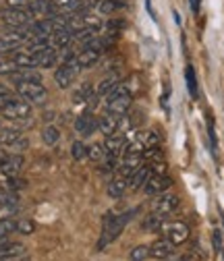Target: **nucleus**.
<instances>
[{
    "instance_id": "obj_1",
    "label": "nucleus",
    "mask_w": 224,
    "mask_h": 261,
    "mask_svg": "<svg viewBox=\"0 0 224 261\" xmlns=\"http://www.w3.org/2000/svg\"><path fill=\"white\" fill-rule=\"evenodd\" d=\"M131 220V214H104L102 218V234H100V241H98V251H104L106 247H110L118 237L120 232L125 230L127 222Z\"/></svg>"
},
{
    "instance_id": "obj_2",
    "label": "nucleus",
    "mask_w": 224,
    "mask_h": 261,
    "mask_svg": "<svg viewBox=\"0 0 224 261\" xmlns=\"http://www.w3.org/2000/svg\"><path fill=\"white\" fill-rule=\"evenodd\" d=\"M131 102H133V93L120 83L116 89H112L104 97V108H106V112H112V114L122 116L125 112H129Z\"/></svg>"
},
{
    "instance_id": "obj_3",
    "label": "nucleus",
    "mask_w": 224,
    "mask_h": 261,
    "mask_svg": "<svg viewBox=\"0 0 224 261\" xmlns=\"http://www.w3.org/2000/svg\"><path fill=\"white\" fill-rule=\"evenodd\" d=\"M15 93L19 97H23L25 102L42 106L48 100V89L42 83H17L15 85Z\"/></svg>"
},
{
    "instance_id": "obj_4",
    "label": "nucleus",
    "mask_w": 224,
    "mask_h": 261,
    "mask_svg": "<svg viewBox=\"0 0 224 261\" xmlns=\"http://www.w3.org/2000/svg\"><path fill=\"white\" fill-rule=\"evenodd\" d=\"M0 145L11 153H23L29 147V139L17 128H0Z\"/></svg>"
},
{
    "instance_id": "obj_5",
    "label": "nucleus",
    "mask_w": 224,
    "mask_h": 261,
    "mask_svg": "<svg viewBox=\"0 0 224 261\" xmlns=\"http://www.w3.org/2000/svg\"><path fill=\"white\" fill-rule=\"evenodd\" d=\"M79 71H81V67L77 64V60L60 62L58 67H56V71H54V81H56V85H58L60 89H69V87L75 83Z\"/></svg>"
},
{
    "instance_id": "obj_6",
    "label": "nucleus",
    "mask_w": 224,
    "mask_h": 261,
    "mask_svg": "<svg viewBox=\"0 0 224 261\" xmlns=\"http://www.w3.org/2000/svg\"><path fill=\"white\" fill-rule=\"evenodd\" d=\"M160 232L164 234V239H168L175 247H179V245H183L187 239H189V234H191V230H189V226L185 224V222H181V220H166L164 224H162V228H160Z\"/></svg>"
},
{
    "instance_id": "obj_7",
    "label": "nucleus",
    "mask_w": 224,
    "mask_h": 261,
    "mask_svg": "<svg viewBox=\"0 0 224 261\" xmlns=\"http://www.w3.org/2000/svg\"><path fill=\"white\" fill-rule=\"evenodd\" d=\"M27 40H29L27 31H21V29L0 31V54H11V52L23 48Z\"/></svg>"
},
{
    "instance_id": "obj_8",
    "label": "nucleus",
    "mask_w": 224,
    "mask_h": 261,
    "mask_svg": "<svg viewBox=\"0 0 224 261\" xmlns=\"http://www.w3.org/2000/svg\"><path fill=\"white\" fill-rule=\"evenodd\" d=\"M0 114H3L5 118H9V120H29V116H31V104L25 102L23 97L15 95L13 100L3 110H0Z\"/></svg>"
},
{
    "instance_id": "obj_9",
    "label": "nucleus",
    "mask_w": 224,
    "mask_h": 261,
    "mask_svg": "<svg viewBox=\"0 0 224 261\" xmlns=\"http://www.w3.org/2000/svg\"><path fill=\"white\" fill-rule=\"evenodd\" d=\"M0 19H3L11 29H23V27H29L34 23V17L27 9H3L0 13Z\"/></svg>"
},
{
    "instance_id": "obj_10",
    "label": "nucleus",
    "mask_w": 224,
    "mask_h": 261,
    "mask_svg": "<svg viewBox=\"0 0 224 261\" xmlns=\"http://www.w3.org/2000/svg\"><path fill=\"white\" fill-rule=\"evenodd\" d=\"M177 207H179V197H177L175 193H170V191L160 193V195H154L152 201H150V212L162 214V216L172 214Z\"/></svg>"
},
{
    "instance_id": "obj_11",
    "label": "nucleus",
    "mask_w": 224,
    "mask_h": 261,
    "mask_svg": "<svg viewBox=\"0 0 224 261\" xmlns=\"http://www.w3.org/2000/svg\"><path fill=\"white\" fill-rule=\"evenodd\" d=\"M27 11L34 19H54L58 17V9L52 5V0H29Z\"/></svg>"
},
{
    "instance_id": "obj_12",
    "label": "nucleus",
    "mask_w": 224,
    "mask_h": 261,
    "mask_svg": "<svg viewBox=\"0 0 224 261\" xmlns=\"http://www.w3.org/2000/svg\"><path fill=\"white\" fill-rule=\"evenodd\" d=\"M23 164H25V160L21 153H7L3 158V162H0V172H3L7 178L19 176L23 170Z\"/></svg>"
},
{
    "instance_id": "obj_13",
    "label": "nucleus",
    "mask_w": 224,
    "mask_h": 261,
    "mask_svg": "<svg viewBox=\"0 0 224 261\" xmlns=\"http://www.w3.org/2000/svg\"><path fill=\"white\" fill-rule=\"evenodd\" d=\"M75 130H77V135H81V137L93 135L95 130H98V118H95L91 112L79 114L77 120H75Z\"/></svg>"
},
{
    "instance_id": "obj_14",
    "label": "nucleus",
    "mask_w": 224,
    "mask_h": 261,
    "mask_svg": "<svg viewBox=\"0 0 224 261\" xmlns=\"http://www.w3.org/2000/svg\"><path fill=\"white\" fill-rule=\"evenodd\" d=\"M175 255V245L168 239H160L154 245H150V257L158 261H166Z\"/></svg>"
},
{
    "instance_id": "obj_15",
    "label": "nucleus",
    "mask_w": 224,
    "mask_h": 261,
    "mask_svg": "<svg viewBox=\"0 0 224 261\" xmlns=\"http://www.w3.org/2000/svg\"><path fill=\"white\" fill-rule=\"evenodd\" d=\"M93 97H95V87H93L91 81H83V83H79V85L73 89V93H71L73 104H89Z\"/></svg>"
},
{
    "instance_id": "obj_16",
    "label": "nucleus",
    "mask_w": 224,
    "mask_h": 261,
    "mask_svg": "<svg viewBox=\"0 0 224 261\" xmlns=\"http://www.w3.org/2000/svg\"><path fill=\"white\" fill-rule=\"evenodd\" d=\"M170 187H172V178H170L168 174H164V176H152V178L145 182L143 191L150 195V197H154V195L166 193Z\"/></svg>"
},
{
    "instance_id": "obj_17",
    "label": "nucleus",
    "mask_w": 224,
    "mask_h": 261,
    "mask_svg": "<svg viewBox=\"0 0 224 261\" xmlns=\"http://www.w3.org/2000/svg\"><path fill=\"white\" fill-rule=\"evenodd\" d=\"M7 79L13 85H17V83H42V75L38 69H17Z\"/></svg>"
},
{
    "instance_id": "obj_18",
    "label": "nucleus",
    "mask_w": 224,
    "mask_h": 261,
    "mask_svg": "<svg viewBox=\"0 0 224 261\" xmlns=\"http://www.w3.org/2000/svg\"><path fill=\"white\" fill-rule=\"evenodd\" d=\"M141 164H143L141 153H129V155H122L120 164H118V174L129 178V176H131V174L141 166Z\"/></svg>"
},
{
    "instance_id": "obj_19",
    "label": "nucleus",
    "mask_w": 224,
    "mask_h": 261,
    "mask_svg": "<svg viewBox=\"0 0 224 261\" xmlns=\"http://www.w3.org/2000/svg\"><path fill=\"white\" fill-rule=\"evenodd\" d=\"M118 124H120V116L112 114V112H104L98 118V130H100V133H104L106 137L118 133Z\"/></svg>"
},
{
    "instance_id": "obj_20",
    "label": "nucleus",
    "mask_w": 224,
    "mask_h": 261,
    "mask_svg": "<svg viewBox=\"0 0 224 261\" xmlns=\"http://www.w3.org/2000/svg\"><path fill=\"white\" fill-rule=\"evenodd\" d=\"M125 145H127V135H122V133H114V135L106 137V141H104L106 155H110V158H118V155H122Z\"/></svg>"
},
{
    "instance_id": "obj_21",
    "label": "nucleus",
    "mask_w": 224,
    "mask_h": 261,
    "mask_svg": "<svg viewBox=\"0 0 224 261\" xmlns=\"http://www.w3.org/2000/svg\"><path fill=\"white\" fill-rule=\"evenodd\" d=\"M152 178V170H150V164L147 162H143V164L129 176V189L131 191H137V189H143L145 182Z\"/></svg>"
},
{
    "instance_id": "obj_22",
    "label": "nucleus",
    "mask_w": 224,
    "mask_h": 261,
    "mask_svg": "<svg viewBox=\"0 0 224 261\" xmlns=\"http://www.w3.org/2000/svg\"><path fill=\"white\" fill-rule=\"evenodd\" d=\"M36 60H38V69H54L58 64V50L54 46H48L36 54Z\"/></svg>"
},
{
    "instance_id": "obj_23",
    "label": "nucleus",
    "mask_w": 224,
    "mask_h": 261,
    "mask_svg": "<svg viewBox=\"0 0 224 261\" xmlns=\"http://www.w3.org/2000/svg\"><path fill=\"white\" fill-rule=\"evenodd\" d=\"M120 85V75L118 73H110V75H106L98 85H95V95L98 97H106L112 89H116Z\"/></svg>"
},
{
    "instance_id": "obj_24",
    "label": "nucleus",
    "mask_w": 224,
    "mask_h": 261,
    "mask_svg": "<svg viewBox=\"0 0 224 261\" xmlns=\"http://www.w3.org/2000/svg\"><path fill=\"white\" fill-rule=\"evenodd\" d=\"M73 31H69V29H56L54 34L50 36V46H54L56 50H65V48H69L71 44H73Z\"/></svg>"
},
{
    "instance_id": "obj_25",
    "label": "nucleus",
    "mask_w": 224,
    "mask_h": 261,
    "mask_svg": "<svg viewBox=\"0 0 224 261\" xmlns=\"http://www.w3.org/2000/svg\"><path fill=\"white\" fill-rule=\"evenodd\" d=\"M100 52L98 50H93V48H81L79 52H77V56H75V60H77V64L81 69H89V67H93L95 62L100 60Z\"/></svg>"
},
{
    "instance_id": "obj_26",
    "label": "nucleus",
    "mask_w": 224,
    "mask_h": 261,
    "mask_svg": "<svg viewBox=\"0 0 224 261\" xmlns=\"http://www.w3.org/2000/svg\"><path fill=\"white\" fill-rule=\"evenodd\" d=\"M127 189H129V178L127 176H114L110 182H108V197L110 199H120L122 195L127 193Z\"/></svg>"
},
{
    "instance_id": "obj_27",
    "label": "nucleus",
    "mask_w": 224,
    "mask_h": 261,
    "mask_svg": "<svg viewBox=\"0 0 224 261\" xmlns=\"http://www.w3.org/2000/svg\"><path fill=\"white\" fill-rule=\"evenodd\" d=\"M143 149H145V130H139V133H135V137H133L131 141H127L122 155H129V153H143Z\"/></svg>"
},
{
    "instance_id": "obj_28",
    "label": "nucleus",
    "mask_w": 224,
    "mask_h": 261,
    "mask_svg": "<svg viewBox=\"0 0 224 261\" xmlns=\"http://www.w3.org/2000/svg\"><path fill=\"white\" fill-rule=\"evenodd\" d=\"M19 255H27L25 245L13 243V241H3L0 243V257H19Z\"/></svg>"
},
{
    "instance_id": "obj_29",
    "label": "nucleus",
    "mask_w": 224,
    "mask_h": 261,
    "mask_svg": "<svg viewBox=\"0 0 224 261\" xmlns=\"http://www.w3.org/2000/svg\"><path fill=\"white\" fill-rule=\"evenodd\" d=\"M166 222V216H162V214H150L143 222H141V228L143 230H147V232H160V228H162V224Z\"/></svg>"
},
{
    "instance_id": "obj_30",
    "label": "nucleus",
    "mask_w": 224,
    "mask_h": 261,
    "mask_svg": "<svg viewBox=\"0 0 224 261\" xmlns=\"http://www.w3.org/2000/svg\"><path fill=\"white\" fill-rule=\"evenodd\" d=\"M125 7H127V0H102L98 5V11L108 17V15H114L116 11H120Z\"/></svg>"
},
{
    "instance_id": "obj_31",
    "label": "nucleus",
    "mask_w": 224,
    "mask_h": 261,
    "mask_svg": "<svg viewBox=\"0 0 224 261\" xmlns=\"http://www.w3.org/2000/svg\"><path fill=\"white\" fill-rule=\"evenodd\" d=\"M52 5L58 9V11H67V13H79L83 5V0H52Z\"/></svg>"
},
{
    "instance_id": "obj_32",
    "label": "nucleus",
    "mask_w": 224,
    "mask_h": 261,
    "mask_svg": "<svg viewBox=\"0 0 224 261\" xmlns=\"http://www.w3.org/2000/svg\"><path fill=\"white\" fill-rule=\"evenodd\" d=\"M42 139H44V143H46V145L54 147V145L60 141V130H58L54 124H48V126L42 130Z\"/></svg>"
},
{
    "instance_id": "obj_33",
    "label": "nucleus",
    "mask_w": 224,
    "mask_h": 261,
    "mask_svg": "<svg viewBox=\"0 0 224 261\" xmlns=\"http://www.w3.org/2000/svg\"><path fill=\"white\" fill-rule=\"evenodd\" d=\"M15 228H17V220H13V218H3L0 220V243L7 241V237L11 232H15Z\"/></svg>"
},
{
    "instance_id": "obj_34",
    "label": "nucleus",
    "mask_w": 224,
    "mask_h": 261,
    "mask_svg": "<svg viewBox=\"0 0 224 261\" xmlns=\"http://www.w3.org/2000/svg\"><path fill=\"white\" fill-rule=\"evenodd\" d=\"M87 158L91 162H102L106 158V149H104V143H93L87 147Z\"/></svg>"
},
{
    "instance_id": "obj_35",
    "label": "nucleus",
    "mask_w": 224,
    "mask_h": 261,
    "mask_svg": "<svg viewBox=\"0 0 224 261\" xmlns=\"http://www.w3.org/2000/svg\"><path fill=\"white\" fill-rule=\"evenodd\" d=\"M185 79H187V89H189L191 97H197V79H195V71L191 69V67H187Z\"/></svg>"
},
{
    "instance_id": "obj_36",
    "label": "nucleus",
    "mask_w": 224,
    "mask_h": 261,
    "mask_svg": "<svg viewBox=\"0 0 224 261\" xmlns=\"http://www.w3.org/2000/svg\"><path fill=\"white\" fill-rule=\"evenodd\" d=\"M147 257H150V247L147 245H139V247L131 249V253H129L131 261H145Z\"/></svg>"
},
{
    "instance_id": "obj_37",
    "label": "nucleus",
    "mask_w": 224,
    "mask_h": 261,
    "mask_svg": "<svg viewBox=\"0 0 224 261\" xmlns=\"http://www.w3.org/2000/svg\"><path fill=\"white\" fill-rule=\"evenodd\" d=\"M15 232H19V234H34L36 232V224L31 220H17Z\"/></svg>"
},
{
    "instance_id": "obj_38",
    "label": "nucleus",
    "mask_w": 224,
    "mask_h": 261,
    "mask_svg": "<svg viewBox=\"0 0 224 261\" xmlns=\"http://www.w3.org/2000/svg\"><path fill=\"white\" fill-rule=\"evenodd\" d=\"M212 243H214V251H216V255L220 257V261H224V245H222V234H220L218 228H216L214 234H212Z\"/></svg>"
},
{
    "instance_id": "obj_39",
    "label": "nucleus",
    "mask_w": 224,
    "mask_h": 261,
    "mask_svg": "<svg viewBox=\"0 0 224 261\" xmlns=\"http://www.w3.org/2000/svg\"><path fill=\"white\" fill-rule=\"evenodd\" d=\"M71 155H73L77 162H81L83 158H87V147L83 145V141H75V143L71 145Z\"/></svg>"
},
{
    "instance_id": "obj_40",
    "label": "nucleus",
    "mask_w": 224,
    "mask_h": 261,
    "mask_svg": "<svg viewBox=\"0 0 224 261\" xmlns=\"http://www.w3.org/2000/svg\"><path fill=\"white\" fill-rule=\"evenodd\" d=\"M150 170H152V176H164L168 172V166H166L164 160H160V162H152Z\"/></svg>"
},
{
    "instance_id": "obj_41",
    "label": "nucleus",
    "mask_w": 224,
    "mask_h": 261,
    "mask_svg": "<svg viewBox=\"0 0 224 261\" xmlns=\"http://www.w3.org/2000/svg\"><path fill=\"white\" fill-rule=\"evenodd\" d=\"M15 95H17V93H15V91H11L7 85H0V110H3V108L13 100Z\"/></svg>"
},
{
    "instance_id": "obj_42",
    "label": "nucleus",
    "mask_w": 224,
    "mask_h": 261,
    "mask_svg": "<svg viewBox=\"0 0 224 261\" xmlns=\"http://www.w3.org/2000/svg\"><path fill=\"white\" fill-rule=\"evenodd\" d=\"M160 145V135L158 130H145V149H152V147H158ZM143 149V151H145Z\"/></svg>"
},
{
    "instance_id": "obj_43",
    "label": "nucleus",
    "mask_w": 224,
    "mask_h": 261,
    "mask_svg": "<svg viewBox=\"0 0 224 261\" xmlns=\"http://www.w3.org/2000/svg\"><path fill=\"white\" fill-rule=\"evenodd\" d=\"M9 9H25L29 5V0H5Z\"/></svg>"
},
{
    "instance_id": "obj_44",
    "label": "nucleus",
    "mask_w": 224,
    "mask_h": 261,
    "mask_svg": "<svg viewBox=\"0 0 224 261\" xmlns=\"http://www.w3.org/2000/svg\"><path fill=\"white\" fill-rule=\"evenodd\" d=\"M208 133H210V141H212V153L216 155V133H214V122L212 120H208Z\"/></svg>"
},
{
    "instance_id": "obj_45",
    "label": "nucleus",
    "mask_w": 224,
    "mask_h": 261,
    "mask_svg": "<svg viewBox=\"0 0 224 261\" xmlns=\"http://www.w3.org/2000/svg\"><path fill=\"white\" fill-rule=\"evenodd\" d=\"M189 7H191V11H193V15H200L202 0H189Z\"/></svg>"
},
{
    "instance_id": "obj_46",
    "label": "nucleus",
    "mask_w": 224,
    "mask_h": 261,
    "mask_svg": "<svg viewBox=\"0 0 224 261\" xmlns=\"http://www.w3.org/2000/svg\"><path fill=\"white\" fill-rule=\"evenodd\" d=\"M0 261H29L27 255H19V257H0Z\"/></svg>"
},
{
    "instance_id": "obj_47",
    "label": "nucleus",
    "mask_w": 224,
    "mask_h": 261,
    "mask_svg": "<svg viewBox=\"0 0 224 261\" xmlns=\"http://www.w3.org/2000/svg\"><path fill=\"white\" fill-rule=\"evenodd\" d=\"M102 3V0H85V9H98V5Z\"/></svg>"
},
{
    "instance_id": "obj_48",
    "label": "nucleus",
    "mask_w": 224,
    "mask_h": 261,
    "mask_svg": "<svg viewBox=\"0 0 224 261\" xmlns=\"http://www.w3.org/2000/svg\"><path fill=\"white\" fill-rule=\"evenodd\" d=\"M0 128H3V122H0Z\"/></svg>"
},
{
    "instance_id": "obj_49",
    "label": "nucleus",
    "mask_w": 224,
    "mask_h": 261,
    "mask_svg": "<svg viewBox=\"0 0 224 261\" xmlns=\"http://www.w3.org/2000/svg\"><path fill=\"white\" fill-rule=\"evenodd\" d=\"M0 191H3V189H0Z\"/></svg>"
}]
</instances>
